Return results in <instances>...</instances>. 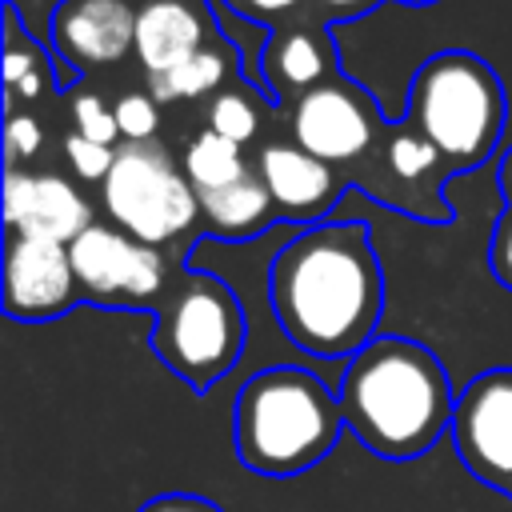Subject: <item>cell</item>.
<instances>
[{
    "mask_svg": "<svg viewBox=\"0 0 512 512\" xmlns=\"http://www.w3.org/2000/svg\"><path fill=\"white\" fill-rule=\"evenodd\" d=\"M268 304L280 332L320 360L356 356L384 312V272L364 220L304 224L268 268Z\"/></svg>",
    "mask_w": 512,
    "mask_h": 512,
    "instance_id": "cell-1",
    "label": "cell"
},
{
    "mask_svg": "<svg viewBox=\"0 0 512 512\" xmlns=\"http://www.w3.org/2000/svg\"><path fill=\"white\" fill-rule=\"evenodd\" d=\"M340 412L348 432L384 460L424 456L452 432L456 392L440 356L412 336H372L340 376Z\"/></svg>",
    "mask_w": 512,
    "mask_h": 512,
    "instance_id": "cell-2",
    "label": "cell"
},
{
    "mask_svg": "<svg viewBox=\"0 0 512 512\" xmlns=\"http://www.w3.org/2000/svg\"><path fill=\"white\" fill-rule=\"evenodd\" d=\"M340 396L300 364L252 372L232 408L236 456L248 472L288 480L316 468L344 432Z\"/></svg>",
    "mask_w": 512,
    "mask_h": 512,
    "instance_id": "cell-3",
    "label": "cell"
},
{
    "mask_svg": "<svg viewBox=\"0 0 512 512\" xmlns=\"http://www.w3.org/2000/svg\"><path fill=\"white\" fill-rule=\"evenodd\" d=\"M444 156L448 172H472L488 164L500 148L508 124V96L488 60L464 48L432 52L408 80L404 112Z\"/></svg>",
    "mask_w": 512,
    "mask_h": 512,
    "instance_id": "cell-4",
    "label": "cell"
},
{
    "mask_svg": "<svg viewBox=\"0 0 512 512\" xmlns=\"http://www.w3.org/2000/svg\"><path fill=\"white\" fill-rule=\"evenodd\" d=\"M152 316V352L192 392H208L244 352L248 320L240 296L212 272L184 268L172 276Z\"/></svg>",
    "mask_w": 512,
    "mask_h": 512,
    "instance_id": "cell-5",
    "label": "cell"
},
{
    "mask_svg": "<svg viewBox=\"0 0 512 512\" xmlns=\"http://www.w3.org/2000/svg\"><path fill=\"white\" fill-rule=\"evenodd\" d=\"M100 192L116 228L156 248L184 236L200 216V196L192 180L156 140L120 144L116 164L104 176Z\"/></svg>",
    "mask_w": 512,
    "mask_h": 512,
    "instance_id": "cell-6",
    "label": "cell"
},
{
    "mask_svg": "<svg viewBox=\"0 0 512 512\" xmlns=\"http://www.w3.org/2000/svg\"><path fill=\"white\" fill-rule=\"evenodd\" d=\"M340 176H344V184L364 188L372 200H380V204H388L412 220L452 224V216H456L440 192L444 180L452 176L440 148L400 116L388 120L376 148Z\"/></svg>",
    "mask_w": 512,
    "mask_h": 512,
    "instance_id": "cell-7",
    "label": "cell"
},
{
    "mask_svg": "<svg viewBox=\"0 0 512 512\" xmlns=\"http://www.w3.org/2000/svg\"><path fill=\"white\" fill-rule=\"evenodd\" d=\"M68 252L80 280V296L84 304L96 308L152 312L176 276L156 244H144L124 228H108V224H88L68 244Z\"/></svg>",
    "mask_w": 512,
    "mask_h": 512,
    "instance_id": "cell-8",
    "label": "cell"
},
{
    "mask_svg": "<svg viewBox=\"0 0 512 512\" xmlns=\"http://www.w3.org/2000/svg\"><path fill=\"white\" fill-rule=\"evenodd\" d=\"M288 120H292V144L320 156L336 172L360 164L388 128V116L376 108L372 92L344 72L304 92L288 108Z\"/></svg>",
    "mask_w": 512,
    "mask_h": 512,
    "instance_id": "cell-9",
    "label": "cell"
},
{
    "mask_svg": "<svg viewBox=\"0 0 512 512\" xmlns=\"http://www.w3.org/2000/svg\"><path fill=\"white\" fill-rule=\"evenodd\" d=\"M448 436L460 464L512 500V364L484 368L456 392Z\"/></svg>",
    "mask_w": 512,
    "mask_h": 512,
    "instance_id": "cell-10",
    "label": "cell"
},
{
    "mask_svg": "<svg viewBox=\"0 0 512 512\" xmlns=\"http://www.w3.org/2000/svg\"><path fill=\"white\" fill-rule=\"evenodd\" d=\"M80 296L72 252L60 240L8 236L4 244V316L20 324H44L68 316Z\"/></svg>",
    "mask_w": 512,
    "mask_h": 512,
    "instance_id": "cell-11",
    "label": "cell"
},
{
    "mask_svg": "<svg viewBox=\"0 0 512 512\" xmlns=\"http://www.w3.org/2000/svg\"><path fill=\"white\" fill-rule=\"evenodd\" d=\"M136 0H60L48 16V40L60 60L104 68L136 48Z\"/></svg>",
    "mask_w": 512,
    "mask_h": 512,
    "instance_id": "cell-12",
    "label": "cell"
},
{
    "mask_svg": "<svg viewBox=\"0 0 512 512\" xmlns=\"http://www.w3.org/2000/svg\"><path fill=\"white\" fill-rule=\"evenodd\" d=\"M4 224L8 236H32V240H60L72 244L92 220L88 200L52 172H4Z\"/></svg>",
    "mask_w": 512,
    "mask_h": 512,
    "instance_id": "cell-13",
    "label": "cell"
},
{
    "mask_svg": "<svg viewBox=\"0 0 512 512\" xmlns=\"http://www.w3.org/2000/svg\"><path fill=\"white\" fill-rule=\"evenodd\" d=\"M280 220L296 224H320L344 196V176L324 164L320 156L304 152L300 144H268L256 164Z\"/></svg>",
    "mask_w": 512,
    "mask_h": 512,
    "instance_id": "cell-14",
    "label": "cell"
},
{
    "mask_svg": "<svg viewBox=\"0 0 512 512\" xmlns=\"http://www.w3.org/2000/svg\"><path fill=\"white\" fill-rule=\"evenodd\" d=\"M336 72H340V64H336L332 24H328V20L272 28V44H268V52H264V88H268V104H276V108L288 112L304 92L320 88V84L332 80Z\"/></svg>",
    "mask_w": 512,
    "mask_h": 512,
    "instance_id": "cell-15",
    "label": "cell"
},
{
    "mask_svg": "<svg viewBox=\"0 0 512 512\" xmlns=\"http://www.w3.org/2000/svg\"><path fill=\"white\" fill-rule=\"evenodd\" d=\"M204 48V24L184 0H144L136 12V60L148 76L172 72Z\"/></svg>",
    "mask_w": 512,
    "mask_h": 512,
    "instance_id": "cell-16",
    "label": "cell"
},
{
    "mask_svg": "<svg viewBox=\"0 0 512 512\" xmlns=\"http://www.w3.org/2000/svg\"><path fill=\"white\" fill-rule=\"evenodd\" d=\"M200 220L212 236L252 240L260 232H268L272 224H280V212H276L260 172L252 168L248 176H240L216 192H200Z\"/></svg>",
    "mask_w": 512,
    "mask_h": 512,
    "instance_id": "cell-17",
    "label": "cell"
},
{
    "mask_svg": "<svg viewBox=\"0 0 512 512\" xmlns=\"http://www.w3.org/2000/svg\"><path fill=\"white\" fill-rule=\"evenodd\" d=\"M52 56H56L52 48H44L32 32L20 28L16 4H4V96H8V112H16V104H36L60 88Z\"/></svg>",
    "mask_w": 512,
    "mask_h": 512,
    "instance_id": "cell-18",
    "label": "cell"
},
{
    "mask_svg": "<svg viewBox=\"0 0 512 512\" xmlns=\"http://www.w3.org/2000/svg\"><path fill=\"white\" fill-rule=\"evenodd\" d=\"M204 8L212 12L216 28L224 32V48L236 56V68H240L244 84L248 88H260L264 100H268V88H264V52L272 44V24L240 12L232 0H204Z\"/></svg>",
    "mask_w": 512,
    "mask_h": 512,
    "instance_id": "cell-19",
    "label": "cell"
},
{
    "mask_svg": "<svg viewBox=\"0 0 512 512\" xmlns=\"http://www.w3.org/2000/svg\"><path fill=\"white\" fill-rule=\"evenodd\" d=\"M248 172L252 168L244 160V144H236V140H228V136H220L212 128L192 136V144L184 152V176L192 180L196 196L200 192H216V188H224V184H232V180H240Z\"/></svg>",
    "mask_w": 512,
    "mask_h": 512,
    "instance_id": "cell-20",
    "label": "cell"
},
{
    "mask_svg": "<svg viewBox=\"0 0 512 512\" xmlns=\"http://www.w3.org/2000/svg\"><path fill=\"white\" fill-rule=\"evenodd\" d=\"M224 80V56L216 48H200L192 52L184 64H176L172 72H160V76H148V88L152 96L164 104V100H196V96H208L216 92Z\"/></svg>",
    "mask_w": 512,
    "mask_h": 512,
    "instance_id": "cell-21",
    "label": "cell"
},
{
    "mask_svg": "<svg viewBox=\"0 0 512 512\" xmlns=\"http://www.w3.org/2000/svg\"><path fill=\"white\" fill-rule=\"evenodd\" d=\"M208 128L236 144H248L256 136V104L244 92H220L208 104Z\"/></svg>",
    "mask_w": 512,
    "mask_h": 512,
    "instance_id": "cell-22",
    "label": "cell"
},
{
    "mask_svg": "<svg viewBox=\"0 0 512 512\" xmlns=\"http://www.w3.org/2000/svg\"><path fill=\"white\" fill-rule=\"evenodd\" d=\"M72 132L96 140V144H108L116 148L120 140V124H116V108L104 104L96 92H76L72 96Z\"/></svg>",
    "mask_w": 512,
    "mask_h": 512,
    "instance_id": "cell-23",
    "label": "cell"
},
{
    "mask_svg": "<svg viewBox=\"0 0 512 512\" xmlns=\"http://www.w3.org/2000/svg\"><path fill=\"white\" fill-rule=\"evenodd\" d=\"M116 124H120V136L128 144H140V140H152L156 128H160V104L152 92H124L116 104Z\"/></svg>",
    "mask_w": 512,
    "mask_h": 512,
    "instance_id": "cell-24",
    "label": "cell"
},
{
    "mask_svg": "<svg viewBox=\"0 0 512 512\" xmlns=\"http://www.w3.org/2000/svg\"><path fill=\"white\" fill-rule=\"evenodd\" d=\"M64 156H68V164H72L76 176H84V180H100V184H104V176H108L112 164H116V148L96 144V140H88V136H80V132H68V140H64Z\"/></svg>",
    "mask_w": 512,
    "mask_h": 512,
    "instance_id": "cell-25",
    "label": "cell"
},
{
    "mask_svg": "<svg viewBox=\"0 0 512 512\" xmlns=\"http://www.w3.org/2000/svg\"><path fill=\"white\" fill-rule=\"evenodd\" d=\"M40 144H44V132L32 120V112H20V108L8 112V120H4V160H8V168H20V160H32L40 152Z\"/></svg>",
    "mask_w": 512,
    "mask_h": 512,
    "instance_id": "cell-26",
    "label": "cell"
},
{
    "mask_svg": "<svg viewBox=\"0 0 512 512\" xmlns=\"http://www.w3.org/2000/svg\"><path fill=\"white\" fill-rule=\"evenodd\" d=\"M488 268L512 292V204H504L500 216H496V224H492V236H488Z\"/></svg>",
    "mask_w": 512,
    "mask_h": 512,
    "instance_id": "cell-27",
    "label": "cell"
},
{
    "mask_svg": "<svg viewBox=\"0 0 512 512\" xmlns=\"http://www.w3.org/2000/svg\"><path fill=\"white\" fill-rule=\"evenodd\" d=\"M140 512H224V508L212 504L208 496H196V492H160Z\"/></svg>",
    "mask_w": 512,
    "mask_h": 512,
    "instance_id": "cell-28",
    "label": "cell"
},
{
    "mask_svg": "<svg viewBox=\"0 0 512 512\" xmlns=\"http://www.w3.org/2000/svg\"><path fill=\"white\" fill-rule=\"evenodd\" d=\"M308 4H316V8L324 12V20L336 24V20H360V16L372 12L380 0H308Z\"/></svg>",
    "mask_w": 512,
    "mask_h": 512,
    "instance_id": "cell-29",
    "label": "cell"
},
{
    "mask_svg": "<svg viewBox=\"0 0 512 512\" xmlns=\"http://www.w3.org/2000/svg\"><path fill=\"white\" fill-rule=\"evenodd\" d=\"M240 12H248V16H256V20H272V16H280V12H288V8H296L300 0H232Z\"/></svg>",
    "mask_w": 512,
    "mask_h": 512,
    "instance_id": "cell-30",
    "label": "cell"
},
{
    "mask_svg": "<svg viewBox=\"0 0 512 512\" xmlns=\"http://www.w3.org/2000/svg\"><path fill=\"white\" fill-rule=\"evenodd\" d=\"M496 184H500V196H504V204H512V144L500 152V160H496Z\"/></svg>",
    "mask_w": 512,
    "mask_h": 512,
    "instance_id": "cell-31",
    "label": "cell"
},
{
    "mask_svg": "<svg viewBox=\"0 0 512 512\" xmlns=\"http://www.w3.org/2000/svg\"><path fill=\"white\" fill-rule=\"evenodd\" d=\"M400 4H416V8H424V4H436V0H400Z\"/></svg>",
    "mask_w": 512,
    "mask_h": 512,
    "instance_id": "cell-32",
    "label": "cell"
}]
</instances>
